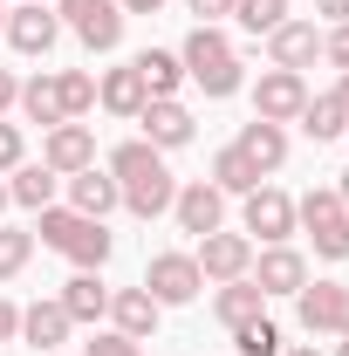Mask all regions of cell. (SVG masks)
<instances>
[{"mask_svg":"<svg viewBox=\"0 0 349 356\" xmlns=\"http://www.w3.org/2000/svg\"><path fill=\"white\" fill-rule=\"evenodd\" d=\"M103 172L117 178V199L131 206L137 220H158V213H172V199H178V178H172V165H165V151H158V144H144V137L117 144Z\"/></svg>","mask_w":349,"mask_h":356,"instance_id":"cell-1","label":"cell"},{"mask_svg":"<svg viewBox=\"0 0 349 356\" xmlns=\"http://www.w3.org/2000/svg\"><path fill=\"white\" fill-rule=\"evenodd\" d=\"M42 247L48 254H62V261H76V267H96L103 274V261H110V226L103 220H89V213H76V206H42Z\"/></svg>","mask_w":349,"mask_h":356,"instance_id":"cell-2","label":"cell"},{"mask_svg":"<svg viewBox=\"0 0 349 356\" xmlns=\"http://www.w3.org/2000/svg\"><path fill=\"white\" fill-rule=\"evenodd\" d=\"M178 62H185V83H199L206 96H233L240 89V55H233V42L219 28H192Z\"/></svg>","mask_w":349,"mask_h":356,"instance_id":"cell-3","label":"cell"},{"mask_svg":"<svg viewBox=\"0 0 349 356\" xmlns=\"http://www.w3.org/2000/svg\"><path fill=\"white\" fill-rule=\"evenodd\" d=\"M295 226L315 240L322 261H349V206L336 199V185H322V192L295 199Z\"/></svg>","mask_w":349,"mask_h":356,"instance_id":"cell-4","label":"cell"},{"mask_svg":"<svg viewBox=\"0 0 349 356\" xmlns=\"http://www.w3.org/2000/svg\"><path fill=\"white\" fill-rule=\"evenodd\" d=\"M55 14L76 28V42H83L89 55H110V48L124 42V21H131L117 0H55Z\"/></svg>","mask_w":349,"mask_h":356,"instance_id":"cell-5","label":"cell"},{"mask_svg":"<svg viewBox=\"0 0 349 356\" xmlns=\"http://www.w3.org/2000/svg\"><path fill=\"white\" fill-rule=\"evenodd\" d=\"M295 315H302L308 336H349V281H308L295 295Z\"/></svg>","mask_w":349,"mask_h":356,"instance_id":"cell-6","label":"cell"},{"mask_svg":"<svg viewBox=\"0 0 349 356\" xmlns=\"http://www.w3.org/2000/svg\"><path fill=\"white\" fill-rule=\"evenodd\" d=\"M144 288H151V302H158V309H185V302H199L206 274H199V261H192V254H151Z\"/></svg>","mask_w":349,"mask_h":356,"instance_id":"cell-7","label":"cell"},{"mask_svg":"<svg viewBox=\"0 0 349 356\" xmlns=\"http://www.w3.org/2000/svg\"><path fill=\"white\" fill-rule=\"evenodd\" d=\"M172 220H178V233L206 240V233H219V226H226V192H219L213 178H192V185H178Z\"/></svg>","mask_w":349,"mask_h":356,"instance_id":"cell-8","label":"cell"},{"mask_svg":"<svg viewBox=\"0 0 349 356\" xmlns=\"http://www.w3.org/2000/svg\"><path fill=\"white\" fill-rule=\"evenodd\" d=\"M240 220H247V226H240L247 240H267V247H281V240L295 233V199H288V192H274V185H254Z\"/></svg>","mask_w":349,"mask_h":356,"instance_id":"cell-9","label":"cell"},{"mask_svg":"<svg viewBox=\"0 0 349 356\" xmlns=\"http://www.w3.org/2000/svg\"><path fill=\"white\" fill-rule=\"evenodd\" d=\"M192 261H199V274H206V281H247V274H254V240L219 226V233H206V240H199V254H192Z\"/></svg>","mask_w":349,"mask_h":356,"instance_id":"cell-10","label":"cell"},{"mask_svg":"<svg viewBox=\"0 0 349 356\" xmlns=\"http://www.w3.org/2000/svg\"><path fill=\"white\" fill-rule=\"evenodd\" d=\"M0 35L14 42V55H35V62H42L48 48L62 42V14H55V7H28V0H21V7H7V28H0Z\"/></svg>","mask_w":349,"mask_h":356,"instance_id":"cell-11","label":"cell"},{"mask_svg":"<svg viewBox=\"0 0 349 356\" xmlns=\"http://www.w3.org/2000/svg\"><path fill=\"white\" fill-rule=\"evenodd\" d=\"M302 103H308V83L295 69H267L261 83H254V117H261V124H295Z\"/></svg>","mask_w":349,"mask_h":356,"instance_id":"cell-12","label":"cell"},{"mask_svg":"<svg viewBox=\"0 0 349 356\" xmlns=\"http://www.w3.org/2000/svg\"><path fill=\"white\" fill-rule=\"evenodd\" d=\"M267 62H274V69H295V76L315 69V62H322V28H315V21H281V28L267 35Z\"/></svg>","mask_w":349,"mask_h":356,"instance_id":"cell-13","label":"cell"},{"mask_svg":"<svg viewBox=\"0 0 349 356\" xmlns=\"http://www.w3.org/2000/svg\"><path fill=\"white\" fill-rule=\"evenodd\" d=\"M137 124H144V144H158V151H178V144H192V131H199L178 96H151L137 110Z\"/></svg>","mask_w":349,"mask_h":356,"instance_id":"cell-14","label":"cell"},{"mask_svg":"<svg viewBox=\"0 0 349 356\" xmlns=\"http://www.w3.org/2000/svg\"><path fill=\"white\" fill-rule=\"evenodd\" d=\"M261 295H302L308 288V261L281 240V247H267V254H254V274H247Z\"/></svg>","mask_w":349,"mask_h":356,"instance_id":"cell-15","label":"cell"},{"mask_svg":"<svg viewBox=\"0 0 349 356\" xmlns=\"http://www.w3.org/2000/svg\"><path fill=\"white\" fill-rule=\"evenodd\" d=\"M42 165L55 178L89 172V165H96V137H89V124H55V131L42 137Z\"/></svg>","mask_w":349,"mask_h":356,"instance_id":"cell-16","label":"cell"},{"mask_svg":"<svg viewBox=\"0 0 349 356\" xmlns=\"http://www.w3.org/2000/svg\"><path fill=\"white\" fill-rule=\"evenodd\" d=\"M233 151H240V158H247V165H254V172H281V165H288V131H281V124H261V117H254V124H240V137H233Z\"/></svg>","mask_w":349,"mask_h":356,"instance_id":"cell-17","label":"cell"},{"mask_svg":"<svg viewBox=\"0 0 349 356\" xmlns=\"http://www.w3.org/2000/svg\"><path fill=\"white\" fill-rule=\"evenodd\" d=\"M158 302H151V288H110V322H117V336H131V343H144V336H158Z\"/></svg>","mask_w":349,"mask_h":356,"instance_id":"cell-18","label":"cell"},{"mask_svg":"<svg viewBox=\"0 0 349 356\" xmlns=\"http://www.w3.org/2000/svg\"><path fill=\"white\" fill-rule=\"evenodd\" d=\"M69 336H76V322H69L62 302H28V309H21V343H28V350H62Z\"/></svg>","mask_w":349,"mask_h":356,"instance_id":"cell-19","label":"cell"},{"mask_svg":"<svg viewBox=\"0 0 349 356\" xmlns=\"http://www.w3.org/2000/svg\"><path fill=\"white\" fill-rule=\"evenodd\" d=\"M62 185H69V206H76V213H89V220H110V213L124 206V199H117V178L96 172V165H89V172H69Z\"/></svg>","mask_w":349,"mask_h":356,"instance_id":"cell-20","label":"cell"},{"mask_svg":"<svg viewBox=\"0 0 349 356\" xmlns=\"http://www.w3.org/2000/svg\"><path fill=\"white\" fill-rule=\"evenodd\" d=\"M62 309H69V322H103L110 315V288L96 281V267H76L69 281H62V295H55Z\"/></svg>","mask_w":349,"mask_h":356,"instance_id":"cell-21","label":"cell"},{"mask_svg":"<svg viewBox=\"0 0 349 356\" xmlns=\"http://www.w3.org/2000/svg\"><path fill=\"white\" fill-rule=\"evenodd\" d=\"M96 103H103L110 117H131V124H137V110L151 103V89H144V76H137V62H124V69H110V76L96 83Z\"/></svg>","mask_w":349,"mask_h":356,"instance_id":"cell-22","label":"cell"},{"mask_svg":"<svg viewBox=\"0 0 349 356\" xmlns=\"http://www.w3.org/2000/svg\"><path fill=\"white\" fill-rule=\"evenodd\" d=\"M213 315L226 322V329H247V322H261V315H267V295L254 288V281H219Z\"/></svg>","mask_w":349,"mask_h":356,"instance_id":"cell-23","label":"cell"},{"mask_svg":"<svg viewBox=\"0 0 349 356\" xmlns=\"http://www.w3.org/2000/svg\"><path fill=\"white\" fill-rule=\"evenodd\" d=\"M14 110H21L28 124H42V131L69 124V117H62V89H55V69H48V76H28V83H21V103H14Z\"/></svg>","mask_w":349,"mask_h":356,"instance_id":"cell-24","label":"cell"},{"mask_svg":"<svg viewBox=\"0 0 349 356\" xmlns=\"http://www.w3.org/2000/svg\"><path fill=\"white\" fill-rule=\"evenodd\" d=\"M295 124H302L315 144H336V137H349V110H343V96H308Z\"/></svg>","mask_w":349,"mask_h":356,"instance_id":"cell-25","label":"cell"},{"mask_svg":"<svg viewBox=\"0 0 349 356\" xmlns=\"http://www.w3.org/2000/svg\"><path fill=\"white\" fill-rule=\"evenodd\" d=\"M137 76H144V89H151V96H178L185 62H178V48H144V55H137Z\"/></svg>","mask_w":349,"mask_h":356,"instance_id":"cell-26","label":"cell"},{"mask_svg":"<svg viewBox=\"0 0 349 356\" xmlns=\"http://www.w3.org/2000/svg\"><path fill=\"white\" fill-rule=\"evenodd\" d=\"M55 185H62V178L48 172V165H14L7 199H14V206H28V213H42V206H55Z\"/></svg>","mask_w":349,"mask_h":356,"instance_id":"cell-27","label":"cell"},{"mask_svg":"<svg viewBox=\"0 0 349 356\" xmlns=\"http://www.w3.org/2000/svg\"><path fill=\"white\" fill-rule=\"evenodd\" d=\"M213 185L226 192V199H247V192H254V185H267V178L254 172V165H247L233 144H226V151H213Z\"/></svg>","mask_w":349,"mask_h":356,"instance_id":"cell-28","label":"cell"},{"mask_svg":"<svg viewBox=\"0 0 349 356\" xmlns=\"http://www.w3.org/2000/svg\"><path fill=\"white\" fill-rule=\"evenodd\" d=\"M55 89H62V117L69 124L83 110H96V76H83V69H55Z\"/></svg>","mask_w":349,"mask_h":356,"instance_id":"cell-29","label":"cell"},{"mask_svg":"<svg viewBox=\"0 0 349 356\" xmlns=\"http://www.w3.org/2000/svg\"><path fill=\"white\" fill-rule=\"evenodd\" d=\"M233 21H240L247 35H274V28L288 21V0H233Z\"/></svg>","mask_w":349,"mask_h":356,"instance_id":"cell-30","label":"cell"},{"mask_svg":"<svg viewBox=\"0 0 349 356\" xmlns=\"http://www.w3.org/2000/svg\"><path fill=\"white\" fill-rule=\"evenodd\" d=\"M28 254H35V233L28 226H0V281H14L28 267Z\"/></svg>","mask_w":349,"mask_h":356,"instance_id":"cell-31","label":"cell"},{"mask_svg":"<svg viewBox=\"0 0 349 356\" xmlns=\"http://www.w3.org/2000/svg\"><path fill=\"white\" fill-rule=\"evenodd\" d=\"M233 350L240 356H281V329H274V322H247V329H233Z\"/></svg>","mask_w":349,"mask_h":356,"instance_id":"cell-32","label":"cell"},{"mask_svg":"<svg viewBox=\"0 0 349 356\" xmlns=\"http://www.w3.org/2000/svg\"><path fill=\"white\" fill-rule=\"evenodd\" d=\"M14 165H28V144H21V124L0 117V172H14Z\"/></svg>","mask_w":349,"mask_h":356,"instance_id":"cell-33","label":"cell"},{"mask_svg":"<svg viewBox=\"0 0 349 356\" xmlns=\"http://www.w3.org/2000/svg\"><path fill=\"white\" fill-rule=\"evenodd\" d=\"M322 62H329V69H349V21H336V28L322 35Z\"/></svg>","mask_w":349,"mask_h":356,"instance_id":"cell-34","label":"cell"},{"mask_svg":"<svg viewBox=\"0 0 349 356\" xmlns=\"http://www.w3.org/2000/svg\"><path fill=\"white\" fill-rule=\"evenodd\" d=\"M83 356H144V350H137L131 336H117V329H110V336H89Z\"/></svg>","mask_w":349,"mask_h":356,"instance_id":"cell-35","label":"cell"},{"mask_svg":"<svg viewBox=\"0 0 349 356\" xmlns=\"http://www.w3.org/2000/svg\"><path fill=\"white\" fill-rule=\"evenodd\" d=\"M192 14H199V28H219V21H233V0H185Z\"/></svg>","mask_w":349,"mask_h":356,"instance_id":"cell-36","label":"cell"},{"mask_svg":"<svg viewBox=\"0 0 349 356\" xmlns=\"http://www.w3.org/2000/svg\"><path fill=\"white\" fill-rule=\"evenodd\" d=\"M14 103H21V76H14V69H7V62H0V117H7V110H14Z\"/></svg>","mask_w":349,"mask_h":356,"instance_id":"cell-37","label":"cell"},{"mask_svg":"<svg viewBox=\"0 0 349 356\" xmlns=\"http://www.w3.org/2000/svg\"><path fill=\"white\" fill-rule=\"evenodd\" d=\"M14 336H21V309L0 295V343H14Z\"/></svg>","mask_w":349,"mask_h":356,"instance_id":"cell-38","label":"cell"},{"mask_svg":"<svg viewBox=\"0 0 349 356\" xmlns=\"http://www.w3.org/2000/svg\"><path fill=\"white\" fill-rule=\"evenodd\" d=\"M315 14L322 21H349V0H315Z\"/></svg>","mask_w":349,"mask_h":356,"instance_id":"cell-39","label":"cell"},{"mask_svg":"<svg viewBox=\"0 0 349 356\" xmlns=\"http://www.w3.org/2000/svg\"><path fill=\"white\" fill-rule=\"evenodd\" d=\"M117 7H124V14H158L165 0H117Z\"/></svg>","mask_w":349,"mask_h":356,"instance_id":"cell-40","label":"cell"},{"mask_svg":"<svg viewBox=\"0 0 349 356\" xmlns=\"http://www.w3.org/2000/svg\"><path fill=\"white\" fill-rule=\"evenodd\" d=\"M336 199H343V206H349V172H343V178H336Z\"/></svg>","mask_w":349,"mask_h":356,"instance_id":"cell-41","label":"cell"},{"mask_svg":"<svg viewBox=\"0 0 349 356\" xmlns=\"http://www.w3.org/2000/svg\"><path fill=\"white\" fill-rule=\"evenodd\" d=\"M336 96H343V110H349V69H343V83H336Z\"/></svg>","mask_w":349,"mask_h":356,"instance_id":"cell-42","label":"cell"},{"mask_svg":"<svg viewBox=\"0 0 349 356\" xmlns=\"http://www.w3.org/2000/svg\"><path fill=\"white\" fill-rule=\"evenodd\" d=\"M281 356H322V350H281Z\"/></svg>","mask_w":349,"mask_h":356,"instance_id":"cell-43","label":"cell"},{"mask_svg":"<svg viewBox=\"0 0 349 356\" xmlns=\"http://www.w3.org/2000/svg\"><path fill=\"white\" fill-rule=\"evenodd\" d=\"M7 206H14V199H7V185H0V213H7Z\"/></svg>","mask_w":349,"mask_h":356,"instance_id":"cell-44","label":"cell"},{"mask_svg":"<svg viewBox=\"0 0 349 356\" xmlns=\"http://www.w3.org/2000/svg\"><path fill=\"white\" fill-rule=\"evenodd\" d=\"M336 356H349V336H343V343H336Z\"/></svg>","mask_w":349,"mask_h":356,"instance_id":"cell-45","label":"cell"},{"mask_svg":"<svg viewBox=\"0 0 349 356\" xmlns=\"http://www.w3.org/2000/svg\"><path fill=\"white\" fill-rule=\"evenodd\" d=\"M0 28H7V0H0Z\"/></svg>","mask_w":349,"mask_h":356,"instance_id":"cell-46","label":"cell"},{"mask_svg":"<svg viewBox=\"0 0 349 356\" xmlns=\"http://www.w3.org/2000/svg\"><path fill=\"white\" fill-rule=\"evenodd\" d=\"M28 7H55V0H28Z\"/></svg>","mask_w":349,"mask_h":356,"instance_id":"cell-47","label":"cell"}]
</instances>
